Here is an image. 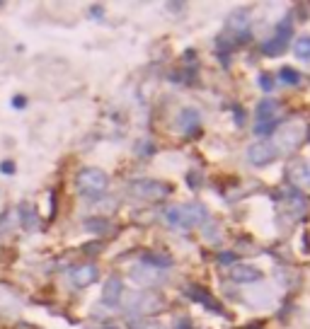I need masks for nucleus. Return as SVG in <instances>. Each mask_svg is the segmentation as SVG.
Wrapping results in <instances>:
<instances>
[{"label":"nucleus","instance_id":"nucleus-1","mask_svg":"<svg viewBox=\"0 0 310 329\" xmlns=\"http://www.w3.org/2000/svg\"><path fill=\"white\" fill-rule=\"evenodd\" d=\"M165 220L172 230H192L199 228L209 220V208L204 203H182V206H170L165 210Z\"/></svg>","mask_w":310,"mask_h":329},{"label":"nucleus","instance_id":"nucleus-2","mask_svg":"<svg viewBox=\"0 0 310 329\" xmlns=\"http://www.w3.org/2000/svg\"><path fill=\"white\" fill-rule=\"evenodd\" d=\"M75 186H78V192L82 196H87V199H97L102 194L107 192V186H109V177L107 172H102L100 167H82L78 177H75Z\"/></svg>","mask_w":310,"mask_h":329},{"label":"nucleus","instance_id":"nucleus-3","mask_svg":"<svg viewBox=\"0 0 310 329\" xmlns=\"http://www.w3.org/2000/svg\"><path fill=\"white\" fill-rule=\"evenodd\" d=\"M293 34V15H286V17L274 27V37L267 39L262 44V54L264 56H281L286 49H289V41H291Z\"/></svg>","mask_w":310,"mask_h":329},{"label":"nucleus","instance_id":"nucleus-4","mask_svg":"<svg viewBox=\"0 0 310 329\" xmlns=\"http://www.w3.org/2000/svg\"><path fill=\"white\" fill-rule=\"evenodd\" d=\"M128 192L143 201H163L172 194V184L158 182V179H136L128 184Z\"/></svg>","mask_w":310,"mask_h":329},{"label":"nucleus","instance_id":"nucleus-5","mask_svg":"<svg viewBox=\"0 0 310 329\" xmlns=\"http://www.w3.org/2000/svg\"><path fill=\"white\" fill-rule=\"evenodd\" d=\"M165 308V302L160 295H155V293H131L126 298V305H124V310L128 315H136V317H143V315H155V312H160Z\"/></svg>","mask_w":310,"mask_h":329},{"label":"nucleus","instance_id":"nucleus-6","mask_svg":"<svg viewBox=\"0 0 310 329\" xmlns=\"http://www.w3.org/2000/svg\"><path fill=\"white\" fill-rule=\"evenodd\" d=\"M276 157H279V148L272 140H259V143H252L247 148V160L255 167H264V165L274 162Z\"/></svg>","mask_w":310,"mask_h":329},{"label":"nucleus","instance_id":"nucleus-7","mask_svg":"<svg viewBox=\"0 0 310 329\" xmlns=\"http://www.w3.org/2000/svg\"><path fill=\"white\" fill-rule=\"evenodd\" d=\"M286 174H289L291 184L298 192H301V189H308L310 186V160H305V157H293L291 162H289ZM291 184H289V186H291Z\"/></svg>","mask_w":310,"mask_h":329},{"label":"nucleus","instance_id":"nucleus-8","mask_svg":"<svg viewBox=\"0 0 310 329\" xmlns=\"http://www.w3.org/2000/svg\"><path fill=\"white\" fill-rule=\"evenodd\" d=\"M228 29H230V39L235 44H245L250 39V12L247 10H235L228 17Z\"/></svg>","mask_w":310,"mask_h":329},{"label":"nucleus","instance_id":"nucleus-9","mask_svg":"<svg viewBox=\"0 0 310 329\" xmlns=\"http://www.w3.org/2000/svg\"><path fill=\"white\" fill-rule=\"evenodd\" d=\"M281 102L274 100V97H267L257 104L255 109V119L257 124H269V121H281Z\"/></svg>","mask_w":310,"mask_h":329},{"label":"nucleus","instance_id":"nucleus-10","mask_svg":"<svg viewBox=\"0 0 310 329\" xmlns=\"http://www.w3.org/2000/svg\"><path fill=\"white\" fill-rule=\"evenodd\" d=\"M97 278H100V269L95 264H90V262L75 266L73 271H71V281H73L75 288H87V286H92Z\"/></svg>","mask_w":310,"mask_h":329},{"label":"nucleus","instance_id":"nucleus-11","mask_svg":"<svg viewBox=\"0 0 310 329\" xmlns=\"http://www.w3.org/2000/svg\"><path fill=\"white\" fill-rule=\"evenodd\" d=\"M187 295H189L194 302H201L206 310L216 312V315H226V310L220 308V302L216 300V298H213L206 288H201V286H187Z\"/></svg>","mask_w":310,"mask_h":329},{"label":"nucleus","instance_id":"nucleus-12","mask_svg":"<svg viewBox=\"0 0 310 329\" xmlns=\"http://www.w3.org/2000/svg\"><path fill=\"white\" fill-rule=\"evenodd\" d=\"M230 278H233L235 284L247 286V284H257V281H262L264 274L252 264H235L233 269H230Z\"/></svg>","mask_w":310,"mask_h":329},{"label":"nucleus","instance_id":"nucleus-13","mask_svg":"<svg viewBox=\"0 0 310 329\" xmlns=\"http://www.w3.org/2000/svg\"><path fill=\"white\" fill-rule=\"evenodd\" d=\"M121 295H124L121 278H119V276H109L107 284H104V288H102V302H104L107 308H117L119 302H121Z\"/></svg>","mask_w":310,"mask_h":329},{"label":"nucleus","instance_id":"nucleus-14","mask_svg":"<svg viewBox=\"0 0 310 329\" xmlns=\"http://www.w3.org/2000/svg\"><path fill=\"white\" fill-rule=\"evenodd\" d=\"M303 140V128L301 126H283L276 131V148H283V146H291V148H298Z\"/></svg>","mask_w":310,"mask_h":329},{"label":"nucleus","instance_id":"nucleus-15","mask_svg":"<svg viewBox=\"0 0 310 329\" xmlns=\"http://www.w3.org/2000/svg\"><path fill=\"white\" fill-rule=\"evenodd\" d=\"M131 278H134L136 284H141V286H155L158 281H163V274H160V271H155V269H150V266L138 264V266L131 269Z\"/></svg>","mask_w":310,"mask_h":329},{"label":"nucleus","instance_id":"nucleus-16","mask_svg":"<svg viewBox=\"0 0 310 329\" xmlns=\"http://www.w3.org/2000/svg\"><path fill=\"white\" fill-rule=\"evenodd\" d=\"M141 264L150 266V269H155V271H167L174 262H172V256L160 254V252H143V254H141Z\"/></svg>","mask_w":310,"mask_h":329},{"label":"nucleus","instance_id":"nucleus-17","mask_svg":"<svg viewBox=\"0 0 310 329\" xmlns=\"http://www.w3.org/2000/svg\"><path fill=\"white\" fill-rule=\"evenodd\" d=\"M17 213H19V223H22V228L27 230V232L39 230V223H41V220H39V213L32 203H22L17 208Z\"/></svg>","mask_w":310,"mask_h":329},{"label":"nucleus","instance_id":"nucleus-18","mask_svg":"<svg viewBox=\"0 0 310 329\" xmlns=\"http://www.w3.org/2000/svg\"><path fill=\"white\" fill-rule=\"evenodd\" d=\"M177 121H180V126H182L184 133H187V136H192L194 131L199 128V124H201V114H199V109H192V107H187V109L180 111Z\"/></svg>","mask_w":310,"mask_h":329},{"label":"nucleus","instance_id":"nucleus-19","mask_svg":"<svg viewBox=\"0 0 310 329\" xmlns=\"http://www.w3.org/2000/svg\"><path fill=\"white\" fill-rule=\"evenodd\" d=\"M85 230L95 232V235H104L109 230V220L107 218H87L85 220Z\"/></svg>","mask_w":310,"mask_h":329},{"label":"nucleus","instance_id":"nucleus-20","mask_svg":"<svg viewBox=\"0 0 310 329\" xmlns=\"http://www.w3.org/2000/svg\"><path fill=\"white\" fill-rule=\"evenodd\" d=\"M293 54L298 56L301 61H310V37H301L293 46Z\"/></svg>","mask_w":310,"mask_h":329},{"label":"nucleus","instance_id":"nucleus-21","mask_svg":"<svg viewBox=\"0 0 310 329\" xmlns=\"http://www.w3.org/2000/svg\"><path fill=\"white\" fill-rule=\"evenodd\" d=\"M279 78H281V82H286V85H301V73H298L296 68H281V70H279Z\"/></svg>","mask_w":310,"mask_h":329},{"label":"nucleus","instance_id":"nucleus-22","mask_svg":"<svg viewBox=\"0 0 310 329\" xmlns=\"http://www.w3.org/2000/svg\"><path fill=\"white\" fill-rule=\"evenodd\" d=\"M259 87H262L264 92H272L274 90V78H272V75H269V73L259 75Z\"/></svg>","mask_w":310,"mask_h":329},{"label":"nucleus","instance_id":"nucleus-23","mask_svg":"<svg viewBox=\"0 0 310 329\" xmlns=\"http://www.w3.org/2000/svg\"><path fill=\"white\" fill-rule=\"evenodd\" d=\"M10 107H12V109H17V111H22L25 107H27V97H25V95H15V97L10 100Z\"/></svg>","mask_w":310,"mask_h":329},{"label":"nucleus","instance_id":"nucleus-24","mask_svg":"<svg viewBox=\"0 0 310 329\" xmlns=\"http://www.w3.org/2000/svg\"><path fill=\"white\" fill-rule=\"evenodd\" d=\"M136 153L138 155H153L155 153V148H153V143H150V140H143V143H138V148H136Z\"/></svg>","mask_w":310,"mask_h":329},{"label":"nucleus","instance_id":"nucleus-25","mask_svg":"<svg viewBox=\"0 0 310 329\" xmlns=\"http://www.w3.org/2000/svg\"><path fill=\"white\" fill-rule=\"evenodd\" d=\"M218 262L223 266H233L237 262V256L233 254V252H220V254H218Z\"/></svg>","mask_w":310,"mask_h":329},{"label":"nucleus","instance_id":"nucleus-26","mask_svg":"<svg viewBox=\"0 0 310 329\" xmlns=\"http://www.w3.org/2000/svg\"><path fill=\"white\" fill-rule=\"evenodd\" d=\"M15 172H17V167H15L12 160H3V162H0V174H10V177H12Z\"/></svg>","mask_w":310,"mask_h":329},{"label":"nucleus","instance_id":"nucleus-27","mask_svg":"<svg viewBox=\"0 0 310 329\" xmlns=\"http://www.w3.org/2000/svg\"><path fill=\"white\" fill-rule=\"evenodd\" d=\"M187 182H189V186H192V189H199L201 174L199 172H189V174H187Z\"/></svg>","mask_w":310,"mask_h":329},{"label":"nucleus","instance_id":"nucleus-28","mask_svg":"<svg viewBox=\"0 0 310 329\" xmlns=\"http://www.w3.org/2000/svg\"><path fill=\"white\" fill-rule=\"evenodd\" d=\"M90 17L92 19H102V17H104V8H102V5H92V8H90Z\"/></svg>","mask_w":310,"mask_h":329},{"label":"nucleus","instance_id":"nucleus-29","mask_svg":"<svg viewBox=\"0 0 310 329\" xmlns=\"http://www.w3.org/2000/svg\"><path fill=\"white\" fill-rule=\"evenodd\" d=\"M235 124L237 126H242V124H245V111L240 109V107H235Z\"/></svg>","mask_w":310,"mask_h":329},{"label":"nucleus","instance_id":"nucleus-30","mask_svg":"<svg viewBox=\"0 0 310 329\" xmlns=\"http://www.w3.org/2000/svg\"><path fill=\"white\" fill-rule=\"evenodd\" d=\"M192 327V324H189V320H187V317H182V320H180V324H177V329H189Z\"/></svg>","mask_w":310,"mask_h":329},{"label":"nucleus","instance_id":"nucleus-31","mask_svg":"<svg viewBox=\"0 0 310 329\" xmlns=\"http://www.w3.org/2000/svg\"><path fill=\"white\" fill-rule=\"evenodd\" d=\"M141 329H160V327H158L155 322H146V324H143V327H141Z\"/></svg>","mask_w":310,"mask_h":329},{"label":"nucleus","instance_id":"nucleus-32","mask_svg":"<svg viewBox=\"0 0 310 329\" xmlns=\"http://www.w3.org/2000/svg\"><path fill=\"white\" fill-rule=\"evenodd\" d=\"M102 329H119V327H114V324H107V327H102Z\"/></svg>","mask_w":310,"mask_h":329},{"label":"nucleus","instance_id":"nucleus-33","mask_svg":"<svg viewBox=\"0 0 310 329\" xmlns=\"http://www.w3.org/2000/svg\"><path fill=\"white\" fill-rule=\"evenodd\" d=\"M0 8H3V3H0Z\"/></svg>","mask_w":310,"mask_h":329}]
</instances>
